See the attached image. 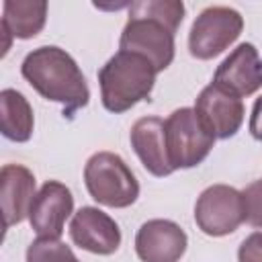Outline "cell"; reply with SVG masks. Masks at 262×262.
Here are the masks:
<instances>
[{
	"label": "cell",
	"instance_id": "obj_1",
	"mask_svg": "<svg viewBox=\"0 0 262 262\" xmlns=\"http://www.w3.org/2000/svg\"><path fill=\"white\" fill-rule=\"evenodd\" d=\"M182 18L184 4L180 0L131 2L129 18L119 39V49L143 55L160 74L174 59V35Z\"/></svg>",
	"mask_w": 262,
	"mask_h": 262
},
{
	"label": "cell",
	"instance_id": "obj_2",
	"mask_svg": "<svg viewBox=\"0 0 262 262\" xmlns=\"http://www.w3.org/2000/svg\"><path fill=\"white\" fill-rule=\"evenodd\" d=\"M23 78L47 100L63 104V115L88 104L90 90L76 59L57 45H43L27 53L20 63Z\"/></svg>",
	"mask_w": 262,
	"mask_h": 262
},
{
	"label": "cell",
	"instance_id": "obj_3",
	"mask_svg": "<svg viewBox=\"0 0 262 262\" xmlns=\"http://www.w3.org/2000/svg\"><path fill=\"white\" fill-rule=\"evenodd\" d=\"M156 68L149 59L131 51H117L98 72L102 106L108 113H125L149 98L156 84Z\"/></svg>",
	"mask_w": 262,
	"mask_h": 262
},
{
	"label": "cell",
	"instance_id": "obj_4",
	"mask_svg": "<svg viewBox=\"0 0 262 262\" xmlns=\"http://www.w3.org/2000/svg\"><path fill=\"white\" fill-rule=\"evenodd\" d=\"M84 184L88 194L104 207L125 209L139 196V182L119 154L96 151L84 166Z\"/></svg>",
	"mask_w": 262,
	"mask_h": 262
},
{
	"label": "cell",
	"instance_id": "obj_5",
	"mask_svg": "<svg viewBox=\"0 0 262 262\" xmlns=\"http://www.w3.org/2000/svg\"><path fill=\"white\" fill-rule=\"evenodd\" d=\"M166 149L172 170H186L199 166L213 149L215 137L205 129L194 108H176L164 121Z\"/></svg>",
	"mask_w": 262,
	"mask_h": 262
},
{
	"label": "cell",
	"instance_id": "obj_6",
	"mask_svg": "<svg viewBox=\"0 0 262 262\" xmlns=\"http://www.w3.org/2000/svg\"><path fill=\"white\" fill-rule=\"evenodd\" d=\"M244 29L242 14L231 6H209L192 23L188 51L196 59H213L223 53Z\"/></svg>",
	"mask_w": 262,
	"mask_h": 262
},
{
	"label": "cell",
	"instance_id": "obj_7",
	"mask_svg": "<svg viewBox=\"0 0 262 262\" xmlns=\"http://www.w3.org/2000/svg\"><path fill=\"white\" fill-rule=\"evenodd\" d=\"M194 221L205 235L223 237L233 233L246 221L244 194L227 184L205 188L194 205Z\"/></svg>",
	"mask_w": 262,
	"mask_h": 262
},
{
	"label": "cell",
	"instance_id": "obj_8",
	"mask_svg": "<svg viewBox=\"0 0 262 262\" xmlns=\"http://www.w3.org/2000/svg\"><path fill=\"white\" fill-rule=\"evenodd\" d=\"M194 113L215 139H229L239 131L246 111L242 98L211 82L196 96Z\"/></svg>",
	"mask_w": 262,
	"mask_h": 262
},
{
	"label": "cell",
	"instance_id": "obj_9",
	"mask_svg": "<svg viewBox=\"0 0 262 262\" xmlns=\"http://www.w3.org/2000/svg\"><path fill=\"white\" fill-rule=\"evenodd\" d=\"M72 213H74L72 190L57 180H47L33 199L29 211V223L39 237H59Z\"/></svg>",
	"mask_w": 262,
	"mask_h": 262
},
{
	"label": "cell",
	"instance_id": "obj_10",
	"mask_svg": "<svg viewBox=\"0 0 262 262\" xmlns=\"http://www.w3.org/2000/svg\"><path fill=\"white\" fill-rule=\"evenodd\" d=\"M72 242L92 254L111 256L121 246V229L117 221L98 207H82L70 221Z\"/></svg>",
	"mask_w": 262,
	"mask_h": 262
},
{
	"label": "cell",
	"instance_id": "obj_11",
	"mask_svg": "<svg viewBox=\"0 0 262 262\" xmlns=\"http://www.w3.org/2000/svg\"><path fill=\"white\" fill-rule=\"evenodd\" d=\"M213 84L229 94L252 96L262 86V59L252 43H239L215 70Z\"/></svg>",
	"mask_w": 262,
	"mask_h": 262
},
{
	"label": "cell",
	"instance_id": "obj_12",
	"mask_svg": "<svg viewBox=\"0 0 262 262\" xmlns=\"http://www.w3.org/2000/svg\"><path fill=\"white\" fill-rule=\"evenodd\" d=\"M186 246L184 229L170 219H149L135 235V252L141 262H178Z\"/></svg>",
	"mask_w": 262,
	"mask_h": 262
},
{
	"label": "cell",
	"instance_id": "obj_13",
	"mask_svg": "<svg viewBox=\"0 0 262 262\" xmlns=\"http://www.w3.org/2000/svg\"><path fill=\"white\" fill-rule=\"evenodd\" d=\"M35 176L20 164H6L0 170V201L4 215V229L29 217L35 199Z\"/></svg>",
	"mask_w": 262,
	"mask_h": 262
},
{
	"label": "cell",
	"instance_id": "obj_14",
	"mask_svg": "<svg viewBox=\"0 0 262 262\" xmlns=\"http://www.w3.org/2000/svg\"><path fill=\"white\" fill-rule=\"evenodd\" d=\"M131 147L135 149L137 158L141 160L143 168L158 176H170L174 170L168 160L166 149V133H164V121L160 117H143L137 119L131 127Z\"/></svg>",
	"mask_w": 262,
	"mask_h": 262
},
{
	"label": "cell",
	"instance_id": "obj_15",
	"mask_svg": "<svg viewBox=\"0 0 262 262\" xmlns=\"http://www.w3.org/2000/svg\"><path fill=\"white\" fill-rule=\"evenodd\" d=\"M47 20V2L45 0H6L2 4V33L4 53L10 47V37L14 39H33L41 33ZM2 53V55H4Z\"/></svg>",
	"mask_w": 262,
	"mask_h": 262
},
{
	"label": "cell",
	"instance_id": "obj_16",
	"mask_svg": "<svg viewBox=\"0 0 262 262\" xmlns=\"http://www.w3.org/2000/svg\"><path fill=\"white\" fill-rule=\"evenodd\" d=\"M35 127V117L29 100L14 88H4L0 92V129L10 141L25 143L31 139Z\"/></svg>",
	"mask_w": 262,
	"mask_h": 262
},
{
	"label": "cell",
	"instance_id": "obj_17",
	"mask_svg": "<svg viewBox=\"0 0 262 262\" xmlns=\"http://www.w3.org/2000/svg\"><path fill=\"white\" fill-rule=\"evenodd\" d=\"M27 262H80L59 237H37L27 248Z\"/></svg>",
	"mask_w": 262,
	"mask_h": 262
},
{
	"label": "cell",
	"instance_id": "obj_18",
	"mask_svg": "<svg viewBox=\"0 0 262 262\" xmlns=\"http://www.w3.org/2000/svg\"><path fill=\"white\" fill-rule=\"evenodd\" d=\"M246 203V221L252 227L262 229V180H256L242 190Z\"/></svg>",
	"mask_w": 262,
	"mask_h": 262
},
{
	"label": "cell",
	"instance_id": "obj_19",
	"mask_svg": "<svg viewBox=\"0 0 262 262\" xmlns=\"http://www.w3.org/2000/svg\"><path fill=\"white\" fill-rule=\"evenodd\" d=\"M237 262H262V231L250 233L239 244Z\"/></svg>",
	"mask_w": 262,
	"mask_h": 262
},
{
	"label": "cell",
	"instance_id": "obj_20",
	"mask_svg": "<svg viewBox=\"0 0 262 262\" xmlns=\"http://www.w3.org/2000/svg\"><path fill=\"white\" fill-rule=\"evenodd\" d=\"M250 133L254 139L262 141V96L256 98L254 106H252V115H250Z\"/></svg>",
	"mask_w": 262,
	"mask_h": 262
}]
</instances>
